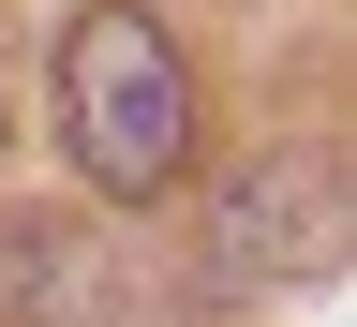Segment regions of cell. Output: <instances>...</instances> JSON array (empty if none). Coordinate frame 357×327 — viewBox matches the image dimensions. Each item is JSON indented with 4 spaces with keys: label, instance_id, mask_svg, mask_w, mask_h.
I'll return each instance as SVG.
<instances>
[{
    "label": "cell",
    "instance_id": "cell-1",
    "mask_svg": "<svg viewBox=\"0 0 357 327\" xmlns=\"http://www.w3.org/2000/svg\"><path fill=\"white\" fill-rule=\"evenodd\" d=\"M60 119H75V164L105 208H149L194 178V75L149 30V0H89L60 30Z\"/></svg>",
    "mask_w": 357,
    "mask_h": 327
},
{
    "label": "cell",
    "instance_id": "cell-2",
    "mask_svg": "<svg viewBox=\"0 0 357 327\" xmlns=\"http://www.w3.org/2000/svg\"><path fill=\"white\" fill-rule=\"evenodd\" d=\"M312 253H328V164H312V149H268L238 194H223L208 268H238V283H298Z\"/></svg>",
    "mask_w": 357,
    "mask_h": 327
},
{
    "label": "cell",
    "instance_id": "cell-3",
    "mask_svg": "<svg viewBox=\"0 0 357 327\" xmlns=\"http://www.w3.org/2000/svg\"><path fill=\"white\" fill-rule=\"evenodd\" d=\"M0 312L15 327H119V283L75 253V223H0Z\"/></svg>",
    "mask_w": 357,
    "mask_h": 327
}]
</instances>
